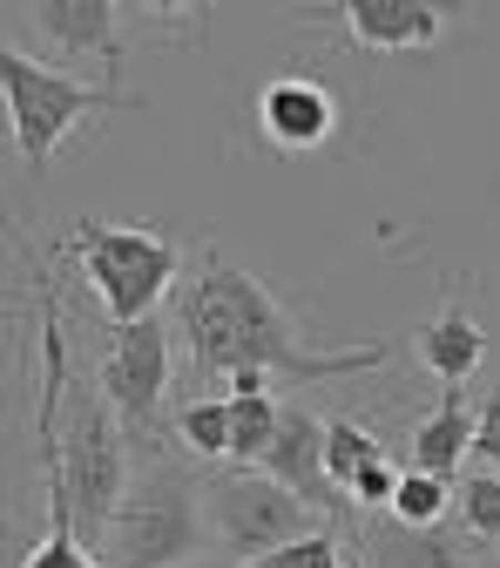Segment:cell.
<instances>
[{
    "label": "cell",
    "mask_w": 500,
    "mask_h": 568,
    "mask_svg": "<svg viewBox=\"0 0 500 568\" xmlns=\"http://www.w3.org/2000/svg\"><path fill=\"white\" fill-rule=\"evenodd\" d=\"M244 568H345V561H338V535L318 528V535L277 548V555H264V561H244Z\"/></svg>",
    "instance_id": "ffe728a7"
},
{
    "label": "cell",
    "mask_w": 500,
    "mask_h": 568,
    "mask_svg": "<svg viewBox=\"0 0 500 568\" xmlns=\"http://www.w3.org/2000/svg\"><path fill=\"white\" fill-rule=\"evenodd\" d=\"M176 447L190 460H224L231 467V393H203L176 413Z\"/></svg>",
    "instance_id": "9a60e30c"
},
{
    "label": "cell",
    "mask_w": 500,
    "mask_h": 568,
    "mask_svg": "<svg viewBox=\"0 0 500 568\" xmlns=\"http://www.w3.org/2000/svg\"><path fill=\"white\" fill-rule=\"evenodd\" d=\"M68 257L82 264V277L95 284L102 298V318L122 332V325H142L156 318V305L170 298V284L183 277V244L156 224H109V217H82L61 244Z\"/></svg>",
    "instance_id": "3957f363"
},
{
    "label": "cell",
    "mask_w": 500,
    "mask_h": 568,
    "mask_svg": "<svg viewBox=\"0 0 500 568\" xmlns=\"http://www.w3.org/2000/svg\"><path fill=\"white\" fill-rule=\"evenodd\" d=\"M61 474H68L82 548L102 555V535H109L122 494H129L135 460H129V434H122L115 406L95 386H75V379H68V406H61Z\"/></svg>",
    "instance_id": "277c9868"
},
{
    "label": "cell",
    "mask_w": 500,
    "mask_h": 568,
    "mask_svg": "<svg viewBox=\"0 0 500 568\" xmlns=\"http://www.w3.org/2000/svg\"><path fill=\"white\" fill-rule=\"evenodd\" d=\"M210 555V474L176 454H135L129 494L102 535V568H196Z\"/></svg>",
    "instance_id": "7a4b0ae2"
},
{
    "label": "cell",
    "mask_w": 500,
    "mask_h": 568,
    "mask_svg": "<svg viewBox=\"0 0 500 568\" xmlns=\"http://www.w3.org/2000/svg\"><path fill=\"white\" fill-rule=\"evenodd\" d=\"M176 332H183L196 386H217V379L231 386L237 373H271V379L325 386V379H351V373L386 366V352H392L386 338L345 345V352H312L298 338V318L264 292V277L237 271L217 244L203 251V277H190V292L176 305Z\"/></svg>",
    "instance_id": "6da1fadb"
},
{
    "label": "cell",
    "mask_w": 500,
    "mask_h": 568,
    "mask_svg": "<svg viewBox=\"0 0 500 568\" xmlns=\"http://www.w3.org/2000/svg\"><path fill=\"white\" fill-rule=\"evenodd\" d=\"M419 359H426V373H433L440 386H467V379L480 373V359H487V332H480V318H473V305H467L460 284L447 292V305L426 318V332H419Z\"/></svg>",
    "instance_id": "7c38bea8"
},
{
    "label": "cell",
    "mask_w": 500,
    "mask_h": 568,
    "mask_svg": "<svg viewBox=\"0 0 500 568\" xmlns=\"http://www.w3.org/2000/svg\"><path fill=\"white\" fill-rule=\"evenodd\" d=\"M473 413L480 406H467V386H447L433 413L412 419V460L406 467L433 474V480H460V467L473 454Z\"/></svg>",
    "instance_id": "4fadbf2b"
},
{
    "label": "cell",
    "mask_w": 500,
    "mask_h": 568,
    "mask_svg": "<svg viewBox=\"0 0 500 568\" xmlns=\"http://www.w3.org/2000/svg\"><path fill=\"white\" fill-rule=\"evenodd\" d=\"M399 480H406V467H392V460H373L359 480H351V501H359V508H373V515H392V494H399Z\"/></svg>",
    "instance_id": "44dd1931"
},
{
    "label": "cell",
    "mask_w": 500,
    "mask_h": 568,
    "mask_svg": "<svg viewBox=\"0 0 500 568\" xmlns=\"http://www.w3.org/2000/svg\"><path fill=\"white\" fill-rule=\"evenodd\" d=\"M210 535L231 568H244L318 535V508H305L292 487H277L257 467H217L210 474Z\"/></svg>",
    "instance_id": "8992f818"
},
{
    "label": "cell",
    "mask_w": 500,
    "mask_h": 568,
    "mask_svg": "<svg viewBox=\"0 0 500 568\" xmlns=\"http://www.w3.org/2000/svg\"><path fill=\"white\" fill-rule=\"evenodd\" d=\"M345 34L373 54H419L447 41V14L419 8V0H359V8H345Z\"/></svg>",
    "instance_id": "8fae6325"
},
{
    "label": "cell",
    "mask_w": 500,
    "mask_h": 568,
    "mask_svg": "<svg viewBox=\"0 0 500 568\" xmlns=\"http://www.w3.org/2000/svg\"><path fill=\"white\" fill-rule=\"evenodd\" d=\"M453 508H460V480H433V474L406 467V480L392 494V521L399 528H453Z\"/></svg>",
    "instance_id": "e0dca14e"
},
{
    "label": "cell",
    "mask_w": 500,
    "mask_h": 568,
    "mask_svg": "<svg viewBox=\"0 0 500 568\" xmlns=\"http://www.w3.org/2000/svg\"><path fill=\"white\" fill-rule=\"evenodd\" d=\"M284 406L271 393H231V467H257L277 440Z\"/></svg>",
    "instance_id": "2e32d148"
},
{
    "label": "cell",
    "mask_w": 500,
    "mask_h": 568,
    "mask_svg": "<svg viewBox=\"0 0 500 568\" xmlns=\"http://www.w3.org/2000/svg\"><path fill=\"white\" fill-rule=\"evenodd\" d=\"M453 521L473 541H500V474H487V467L460 474V508H453Z\"/></svg>",
    "instance_id": "d6986e66"
},
{
    "label": "cell",
    "mask_w": 500,
    "mask_h": 568,
    "mask_svg": "<svg viewBox=\"0 0 500 568\" xmlns=\"http://www.w3.org/2000/svg\"><path fill=\"white\" fill-rule=\"evenodd\" d=\"M0 89H8L14 142H21V156H28L34 176L54 163L61 135L75 129L82 115H135L142 109L115 82H82V75H61V68H48V61H28L14 41H0Z\"/></svg>",
    "instance_id": "5b68a950"
},
{
    "label": "cell",
    "mask_w": 500,
    "mask_h": 568,
    "mask_svg": "<svg viewBox=\"0 0 500 568\" xmlns=\"http://www.w3.org/2000/svg\"><path fill=\"white\" fill-rule=\"evenodd\" d=\"M493 568H500V561H493Z\"/></svg>",
    "instance_id": "cb8c5ba5"
},
{
    "label": "cell",
    "mask_w": 500,
    "mask_h": 568,
    "mask_svg": "<svg viewBox=\"0 0 500 568\" xmlns=\"http://www.w3.org/2000/svg\"><path fill=\"white\" fill-rule=\"evenodd\" d=\"M373 460H386V447L373 440V426L366 419H325V467H331V487L351 501V480H359Z\"/></svg>",
    "instance_id": "ac0fdd59"
},
{
    "label": "cell",
    "mask_w": 500,
    "mask_h": 568,
    "mask_svg": "<svg viewBox=\"0 0 500 568\" xmlns=\"http://www.w3.org/2000/svg\"><path fill=\"white\" fill-rule=\"evenodd\" d=\"M28 21L61 54H102L109 75H122V8L115 0H34Z\"/></svg>",
    "instance_id": "30bf717a"
},
{
    "label": "cell",
    "mask_w": 500,
    "mask_h": 568,
    "mask_svg": "<svg viewBox=\"0 0 500 568\" xmlns=\"http://www.w3.org/2000/svg\"><path fill=\"white\" fill-rule=\"evenodd\" d=\"M257 474H271L277 487H292L305 508H325V515H345L351 501L331 487V467H325V419L305 413V406H284L277 419V440L271 454L257 460Z\"/></svg>",
    "instance_id": "ba28073f"
},
{
    "label": "cell",
    "mask_w": 500,
    "mask_h": 568,
    "mask_svg": "<svg viewBox=\"0 0 500 568\" xmlns=\"http://www.w3.org/2000/svg\"><path fill=\"white\" fill-rule=\"evenodd\" d=\"M467 535L453 528H399L392 515L366 528V568H467Z\"/></svg>",
    "instance_id": "5bb4252c"
},
{
    "label": "cell",
    "mask_w": 500,
    "mask_h": 568,
    "mask_svg": "<svg viewBox=\"0 0 500 568\" xmlns=\"http://www.w3.org/2000/svg\"><path fill=\"white\" fill-rule=\"evenodd\" d=\"M473 460L487 467V474H500V386L480 399V413H473Z\"/></svg>",
    "instance_id": "7402d4cb"
},
{
    "label": "cell",
    "mask_w": 500,
    "mask_h": 568,
    "mask_svg": "<svg viewBox=\"0 0 500 568\" xmlns=\"http://www.w3.org/2000/svg\"><path fill=\"white\" fill-rule=\"evenodd\" d=\"M196 568H231V561H224V555H210V561H196Z\"/></svg>",
    "instance_id": "603a6c76"
},
{
    "label": "cell",
    "mask_w": 500,
    "mask_h": 568,
    "mask_svg": "<svg viewBox=\"0 0 500 568\" xmlns=\"http://www.w3.org/2000/svg\"><path fill=\"white\" fill-rule=\"evenodd\" d=\"M95 393L115 406L129 447L142 454L163 426V393H170V325L163 318H142V325H122L95 366Z\"/></svg>",
    "instance_id": "52a82bcc"
},
{
    "label": "cell",
    "mask_w": 500,
    "mask_h": 568,
    "mask_svg": "<svg viewBox=\"0 0 500 568\" xmlns=\"http://www.w3.org/2000/svg\"><path fill=\"white\" fill-rule=\"evenodd\" d=\"M257 129H264L271 150L305 156V150H318V142H331L338 102H331V89L318 75H298V68H292V75H271L257 89Z\"/></svg>",
    "instance_id": "9c48e42d"
}]
</instances>
